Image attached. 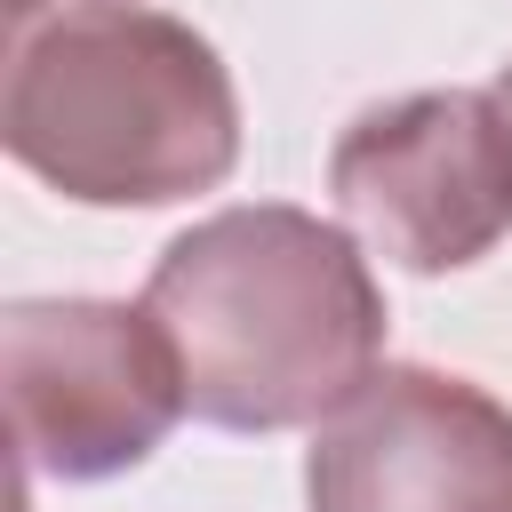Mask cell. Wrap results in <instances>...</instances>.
I'll use <instances>...</instances> for the list:
<instances>
[{
	"label": "cell",
	"mask_w": 512,
	"mask_h": 512,
	"mask_svg": "<svg viewBox=\"0 0 512 512\" xmlns=\"http://www.w3.org/2000/svg\"><path fill=\"white\" fill-rule=\"evenodd\" d=\"M144 312L176 344L184 408L224 432L328 424L384 352V288L368 256L288 200L176 232L144 280Z\"/></svg>",
	"instance_id": "obj_1"
},
{
	"label": "cell",
	"mask_w": 512,
	"mask_h": 512,
	"mask_svg": "<svg viewBox=\"0 0 512 512\" xmlns=\"http://www.w3.org/2000/svg\"><path fill=\"white\" fill-rule=\"evenodd\" d=\"M0 136L64 200L160 208L232 176L240 96L184 16L88 8L16 40Z\"/></svg>",
	"instance_id": "obj_2"
},
{
	"label": "cell",
	"mask_w": 512,
	"mask_h": 512,
	"mask_svg": "<svg viewBox=\"0 0 512 512\" xmlns=\"http://www.w3.org/2000/svg\"><path fill=\"white\" fill-rule=\"evenodd\" d=\"M0 376H8L16 456L24 472L48 480H112L144 464L184 416L176 344L144 304H104V296L8 304Z\"/></svg>",
	"instance_id": "obj_3"
},
{
	"label": "cell",
	"mask_w": 512,
	"mask_h": 512,
	"mask_svg": "<svg viewBox=\"0 0 512 512\" xmlns=\"http://www.w3.org/2000/svg\"><path fill=\"white\" fill-rule=\"evenodd\" d=\"M328 192L384 264L464 272L512 232V120L480 88L368 104L328 152Z\"/></svg>",
	"instance_id": "obj_4"
},
{
	"label": "cell",
	"mask_w": 512,
	"mask_h": 512,
	"mask_svg": "<svg viewBox=\"0 0 512 512\" xmlns=\"http://www.w3.org/2000/svg\"><path fill=\"white\" fill-rule=\"evenodd\" d=\"M312 512H512V408L472 376L376 368L312 440Z\"/></svg>",
	"instance_id": "obj_5"
},
{
	"label": "cell",
	"mask_w": 512,
	"mask_h": 512,
	"mask_svg": "<svg viewBox=\"0 0 512 512\" xmlns=\"http://www.w3.org/2000/svg\"><path fill=\"white\" fill-rule=\"evenodd\" d=\"M88 8H128V0H8V32L24 40V32H40V16L56 24V16H88Z\"/></svg>",
	"instance_id": "obj_6"
},
{
	"label": "cell",
	"mask_w": 512,
	"mask_h": 512,
	"mask_svg": "<svg viewBox=\"0 0 512 512\" xmlns=\"http://www.w3.org/2000/svg\"><path fill=\"white\" fill-rule=\"evenodd\" d=\"M488 96H496V112H504V120H512V64H504V72H496V88H488Z\"/></svg>",
	"instance_id": "obj_7"
}]
</instances>
